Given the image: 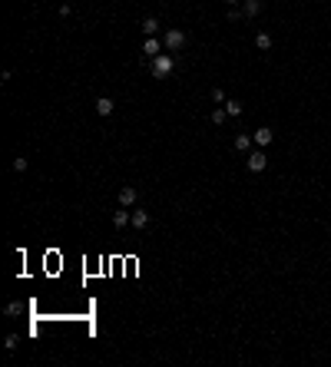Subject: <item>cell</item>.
<instances>
[{"mask_svg":"<svg viewBox=\"0 0 331 367\" xmlns=\"http://www.w3.org/2000/svg\"><path fill=\"white\" fill-rule=\"evenodd\" d=\"M172 67H176V60H172L169 53H159V56H153V76H156V79L169 76V73H172Z\"/></svg>","mask_w":331,"mask_h":367,"instance_id":"6da1fadb","label":"cell"},{"mask_svg":"<svg viewBox=\"0 0 331 367\" xmlns=\"http://www.w3.org/2000/svg\"><path fill=\"white\" fill-rule=\"evenodd\" d=\"M163 46L169 50V53H172V50H182V46H186V34H182V30H166Z\"/></svg>","mask_w":331,"mask_h":367,"instance_id":"7a4b0ae2","label":"cell"},{"mask_svg":"<svg viewBox=\"0 0 331 367\" xmlns=\"http://www.w3.org/2000/svg\"><path fill=\"white\" fill-rule=\"evenodd\" d=\"M245 166H248V172H265V166H268V156H265L262 149H258V152H252V156H248V162H245Z\"/></svg>","mask_w":331,"mask_h":367,"instance_id":"3957f363","label":"cell"},{"mask_svg":"<svg viewBox=\"0 0 331 367\" xmlns=\"http://www.w3.org/2000/svg\"><path fill=\"white\" fill-rule=\"evenodd\" d=\"M136 202H139V192L132 189V185H123V189H120V205H123V209H132Z\"/></svg>","mask_w":331,"mask_h":367,"instance_id":"277c9868","label":"cell"},{"mask_svg":"<svg viewBox=\"0 0 331 367\" xmlns=\"http://www.w3.org/2000/svg\"><path fill=\"white\" fill-rule=\"evenodd\" d=\"M272 139H275V133H272L268 126H262V129H255V133H252V143L258 146V149H262V146H268Z\"/></svg>","mask_w":331,"mask_h":367,"instance_id":"5b68a950","label":"cell"},{"mask_svg":"<svg viewBox=\"0 0 331 367\" xmlns=\"http://www.w3.org/2000/svg\"><path fill=\"white\" fill-rule=\"evenodd\" d=\"M143 53L149 56V60H153V56H159V53H163V43H159L156 37H146V43H143Z\"/></svg>","mask_w":331,"mask_h":367,"instance_id":"8992f818","label":"cell"},{"mask_svg":"<svg viewBox=\"0 0 331 367\" xmlns=\"http://www.w3.org/2000/svg\"><path fill=\"white\" fill-rule=\"evenodd\" d=\"M262 0H242V13L245 17H258V13H262Z\"/></svg>","mask_w":331,"mask_h":367,"instance_id":"52a82bcc","label":"cell"},{"mask_svg":"<svg viewBox=\"0 0 331 367\" xmlns=\"http://www.w3.org/2000/svg\"><path fill=\"white\" fill-rule=\"evenodd\" d=\"M113 110H116V103H113L110 96H99V100H96V112H99V116H110Z\"/></svg>","mask_w":331,"mask_h":367,"instance_id":"ba28073f","label":"cell"},{"mask_svg":"<svg viewBox=\"0 0 331 367\" xmlns=\"http://www.w3.org/2000/svg\"><path fill=\"white\" fill-rule=\"evenodd\" d=\"M132 225H136V228H146V225H149V212H146V209H132Z\"/></svg>","mask_w":331,"mask_h":367,"instance_id":"9c48e42d","label":"cell"},{"mask_svg":"<svg viewBox=\"0 0 331 367\" xmlns=\"http://www.w3.org/2000/svg\"><path fill=\"white\" fill-rule=\"evenodd\" d=\"M126 222H132V212L129 209H120L116 215H113V225H116V228H126Z\"/></svg>","mask_w":331,"mask_h":367,"instance_id":"30bf717a","label":"cell"},{"mask_svg":"<svg viewBox=\"0 0 331 367\" xmlns=\"http://www.w3.org/2000/svg\"><path fill=\"white\" fill-rule=\"evenodd\" d=\"M248 146H252V136H248V133L235 136V149H239V152H248Z\"/></svg>","mask_w":331,"mask_h":367,"instance_id":"8fae6325","label":"cell"},{"mask_svg":"<svg viewBox=\"0 0 331 367\" xmlns=\"http://www.w3.org/2000/svg\"><path fill=\"white\" fill-rule=\"evenodd\" d=\"M255 46L268 53V50H272V34H255Z\"/></svg>","mask_w":331,"mask_h":367,"instance_id":"7c38bea8","label":"cell"},{"mask_svg":"<svg viewBox=\"0 0 331 367\" xmlns=\"http://www.w3.org/2000/svg\"><path fill=\"white\" fill-rule=\"evenodd\" d=\"M222 106H225V112H229V116H242V110H245L239 100H225Z\"/></svg>","mask_w":331,"mask_h":367,"instance_id":"4fadbf2b","label":"cell"},{"mask_svg":"<svg viewBox=\"0 0 331 367\" xmlns=\"http://www.w3.org/2000/svg\"><path fill=\"white\" fill-rule=\"evenodd\" d=\"M156 30H159V20H156V17H146V20H143V34L156 37Z\"/></svg>","mask_w":331,"mask_h":367,"instance_id":"5bb4252c","label":"cell"},{"mask_svg":"<svg viewBox=\"0 0 331 367\" xmlns=\"http://www.w3.org/2000/svg\"><path fill=\"white\" fill-rule=\"evenodd\" d=\"M225 116H229V112H225V106L212 110V122H215V126H222V122H225Z\"/></svg>","mask_w":331,"mask_h":367,"instance_id":"9a60e30c","label":"cell"},{"mask_svg":"<svg viewBox=\"0 0 331 367\" xmlns=\"http://www.w3.org/2000/svg\"><path fill=\"white\" fill-rule=\"evenodd\" d=\"M17 344H20L17 334H7V337H3V347H7V351H17Z\"/></svg>","mask_w":331,"mask_h":367,"instance_id":"2e32d148","label":"cell"},{"mask_svg":"<svg viewBox=\"0 0 331 367\" xmlns=\"http://www.w3.org/2000/svg\"><path fill=\"white\" fill-rule=\"evenodd\" d=\"M13 172H27V159H13Z\"/></svg>","mask_w":331,"mask_h":367,"instance_id":"e0dca14e","label":"cell"},{"mask_svg":"<svg viewBox=\"0 0 331 367\" xmlns=\"http://www.w3.org/2000/svg\"><path fill=\"white\" fill-rule=\"evenodd\" d=\"M242 17H245V13L239 10V7H229V20H232V23H235V20H242Z\"/></svg>","mask_w":331,"mask_h":367,"instance_id":"ac0fdd59","label":"cell"},{"mask_svg":"<svg viewBox=\"0 0 331 367\" xmlns=\"http://www.w3.org/2000/svg\"><path fill=\"white\" fill-rule=\"evenodd\" d=\"M212 103H225V93H222V89H219V86L212 89Z\"/></svg>","mask_w":331,"mask_h":367,"instance_id":"d6986e66","label":"cell"},{"mask_svg":"<svg viewBox=\"0 0 331 367\" xmlns=\"http://www.w3.org/2000/svg\"><path fill=\"white\" fill-rule=\"evenodd\" d=\"M3 311H7V314H10V318H13V314H20V304H17V301H10V304H7Z\"/></svg>","mask_w":331,"mask_h":367,"instance_id":"ffe728a7","label":"cell"},{"mask_svg":"<svg viewBox=\"0 0 331 367\" xmlns=\"http://www.w3.org/2000/svg\"><path fill=\"white\" fill-rule=\"evenodd\" d=\"M239 3H242V0H229V7H239Z\"/></svg>","mask_w":331,"mask_h":367,"instance_id":"44dd1931","label":"cell"}]
</instances>
